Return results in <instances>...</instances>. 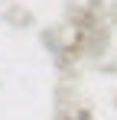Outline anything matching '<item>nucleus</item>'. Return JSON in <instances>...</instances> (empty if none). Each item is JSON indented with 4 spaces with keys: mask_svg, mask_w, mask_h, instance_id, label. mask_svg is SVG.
Masks as SVG:
<instances>
[{
    "mask_svg": "<svg viewBox=\"0 0 117 120\" xmlns=\"http://www.w3.org/2000/svg\"><path fill=\"white\" fill-rule=\"evenodd\" d=\"M78 120H91V114H88V110H81V114H78Z\"/></svg>",
    "mask_w": 117,
    "mask_h": 120,
    "instance_id": "nucleus-1",
    "label": "nucleus"
}]
</instances>
